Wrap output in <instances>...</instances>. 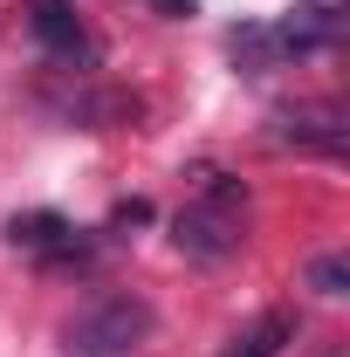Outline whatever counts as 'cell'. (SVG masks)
Listing matches in <instances>:
<instances>
[{
	"label": "cell",
	"instance_id": "cell-1",
	"mask_svg": "<svg viewBox=\"0 0 350 357\" xmlns=\"http://www.w3.org/2000/svg\"><path fill=\"white\" fill-rule=\"evenodd\" d=\"M241 241H248V185L234 172H206L172 213V248L199 268H220L227 255H241Z\"/></svg>",
	"mask_w": 350,
	"mask_h": 357
},
{
	"label": "cell",
	"instance_id": "cell-2",
	"mask_svg": "<svg viewBox=\"0 0 350 357\" xmlns=\"http://www.w3.org/2000/svg\"><path fill=\"white\" fill-rule=\"evenodd\" d=\"M158 316L144 296H103L96 310H83L69 330H62V357H131L151 344Z\"/></svg>",
	"mask_w": 350,
	"mask_h": 357
},
{
	"label": "cell",
	"instance_id": "cell-3",
	"mask_svg": "<svg viewBox=\"0 0 350 357\" xmlns=\"http://www.w3.org/2000/svg\"><path fill=\"white\" fill-rule=\"evenodd\" d=\"M28 35H35L55 62H69V69H89V62H96V35L83 28V14H76L69 0H28Z\"/></svg>",
	"mask_w": 350,
	"mask_h": 357
},
{
	"label": "cell",
	"instance_id": "cell-4",
	"mask_svg": "<svg viewBox=\"0 0 350 357\" xmlns=\"http://www.w3.org/2000/svg\"><path fill=\"white\" fill-rule=\"evenodd\" d=\"M268 137L296 151H344V103H282L268 117Z\"/></svg>",
	"mask_w": 350,
	"mask_h": 357
},
{
	"label": "cell",
	"instance_id": "cell-5",
	"mask_svg": "<svg viewBox=\"0 0 350 357\" xmlns=\"http://www.w3.org/2000/svg\"><path fill=\"white\" fill-rule=\"evenodd\" d=\"M7 241H14L21 255H42V261H83L89 255V234L69 227L62 213H14V220H7Z\"/></svg>",
	"mask_w": 350,
	"mask_h": 357
},
{
	"label": "cell",
	"instance_id": "cell-6",
	"mask_svg": "<svg viewBox=\"0 0 350 357\" xmlns=\"http://www.w3.org/2000/svg\"><path fill=\"white\" fill-rule=\"evenodd\" d=\"M289 344H296V310H261L248 330L227 337V351H220V357H282Z\"/></svg>",
	"mask_w": 350,
	"mask_h": 357
},
{
	"label": "cell",
	"instance_id": "cell-7",
	"mask_svg": "<svg viewBox=\"0 0 350 357\" xmlns=\"http://www.w3.org/2000/svg\"><path fill=\"white\" fill-rule=\"evenodd\" d=\"M303 289H316V296H344V289H350V255H316V261L303 268Z\"/></svg>",
	"mask_w": 350,
	"mask_h": 357
}]
</instances>
